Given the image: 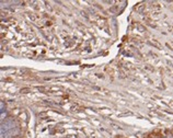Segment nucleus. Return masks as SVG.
I'll use <instances>...</instances> for the list:
<instances>
[{
	"mask_svg": "<svg viewBox=\"0 0 173 138\" xmlns=\"http://www.w3.org/2000/svg\"><path fill=\"white\" fill-rule=\"evenodd\" d=\"M14 126L15 124L13 122V120H7L5 123L1 124V129H0V132H1V135L5 134V133H8L10 130H12L14 129Z\"/></svg>",
	"mask_w": 173,
	"mask_h": 138,
	"instance_id": "1",
	"label": "nucleus"
},
{
	"mask_svg": "<svg viewBox=\"0 0 173 138\" xmlns=\"http://www.w3.org/2000/svg\"><path fill=\"white\" fill-rule=\"evenodd\" d=\"M18 134H19V129L14 128V129H12V130H10V132L2 134V135H1V138H12V137H14V136L18 135Z\"/></svg>",
	"mask_w": 173,
	"mask_h": 138,
	"instance_id": "2",
	"label": "nucleus"
},
{
	"mask_svg": "<svg viewBox=\"0 0 173 138\" xmlns=\"http://www.w3.org/2000/svg\"><path fill=\"white\" fill-rule=\"evenodd\" d=\"M6 116V113H3V111L1 112V120H3V117Z\"/></svg>",
	"mask_w": 173,
	"mask_h": 138,
	"instance_id": "3",
	"label": "nucleus"
},
{
	"mask_svg": "<svg viewBox=\"0 0 173 138\" xmlns=\"http://www.w3.org/2000/svg\"><path fill=\"white\" fill-rule=\"evenodd\" d=\"M168 138H173V137H172V136H169V137H168Z\"/></svg>",
	"mask_w": 173,
	"mask_h": 138,
	"instance_id": "4",
	"label": "nucleus"
}]
</instances>
